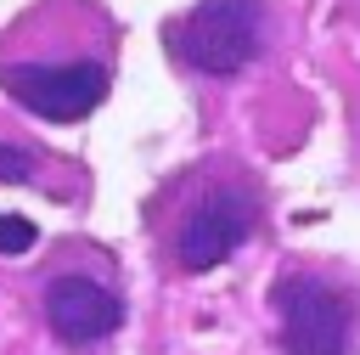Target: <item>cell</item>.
<instances>
[{
	"mask_svg": "<svg viewBox=\"0 0 360 355\" xmlns=\"http://www.w3.org/2000/svg\"><path fill=\"white\" fill-rule=\"evenodd\" d=\"M34 237H39V231H34V220H28V214H0V254H6V259L28 254V248H34Z\"/></svg>",
	"mask_w": 360,
	"mask_h": 355,
	"instance_id": "obj_6",
	"label": "cell"
},
{
	"mask_svg": "<svg viewBox=\"0 0 360 355\" xmlns=\"http://www.w3.org/2000/svg\"><path fill=\"white\" fill-rule=\"evenodd\" d=\"M0 85L51 124H73L84 118L101 96H107V68L101 62H11L0 73Z\"/></svg>",
	"mask_w": 360,
	"mask_h": 355,
	"instance_id": "obj_3",
	"label": "cell"
},
{
	"mask_svg": "<svg viewBox=\"0 0 360 355\" xmlns=\"http://www.w3.org/2000/svg\"><path fill=\"white\" fill-rule=\"evenodd\" d=\"M45 321L68 349H84V344H101V338H112L124 327V304L96 276L68 270V276H56L45 287Z\"/></svg>",
	"mask_w": 360,
	"mask_h": 355,
	"instance_id": "obj_5",
	"label": "cell"
},
{
	"mask_svg": "<svg viewBox=\"0 0 360 355\" xmlns=\"http://www.w3.org/2000/svg\"><path fill=\"white\" fill-rule=\"evenodd\" d=\"M248 225H253V197H248L242 186H214V192H202L197 208L180 220L174 259H180L186 270H214V265H225V259L242 248Z\"/></svg>",
	"mask_w": 360,
	"mask_h": 355,
	"instance_id": "obj_4",
	"label": "cell"
},
{
	"mask_svg": "<svg viewBox=\"0 0 360 355\" xmlns=\"http://www.w3.org/2000/svg\"><path fill=\"white\" fill-rule=\"evenodd\" d=\"M17 180H34V152L17 141H0V186H17Z\"/></svg>",
	"mask_w": 360,
	"mask_h": 355,
	"instance_id": "obj_7",
	"label": "cell"
},
{
	"mask_svg": "<svg viewBox=\"0 0 360 355\" xmlns=\"http://www.w3.org/2000/svg\"><path fill=\"white\" fill-rule=\"evenodd\" d=\"M174 45L197 73H242L259 56V0H202L180 23Z\"/></svg>",
	"mask_w": 360,
	"mask_h": 355,
	"instance_id": "obj_2",
	"label": "cell"
},
{
	"mask_svg": "<svg viewBox=\"0 0 360 355\" xmlns=\"http://www.w3.org/2000/svg\"><path fill=\"white\" fill-rule=\"evenodd\" d=\"M276 310H281V349L287 355H349L354 304L343 287H332L321 276H281Z\"/></svg>",
	"mask_w": 360,
	"mask_h": 355,
	"instance_id": "obj_1",
	"label": "cell"
}]
</instances>
